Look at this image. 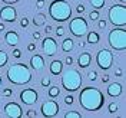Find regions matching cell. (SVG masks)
I'll list each match as a JSON object with an SVG mask.
<instances>
[{"label":"cell","instance_id":"32","mask_svg":"<svg viewBox=\"0 0 126 118\" xmlns=\"http://www.w3.org/2000/svg\"><path fill=\"white\" fill-rule=\"evenodd\" d=\"M42 85H43V87H49V85H50V78H49V76H43V78H42Z\"/></svg>","mask_w":126,"mask_h":118},{"label":"cell","instance_id":"34","mask_svg":"<svg viewBox=\"0 0 126 118\" xmlns=\"http://www.w3.org/2000/svg\"><path fill=\"white\" fill-rule=\"evenodd\" d=\"M12 53H13V58H17V59H19V58L22 56V50H20V49H13Z\"/></svg>","mask_w":126,"mask_h":118},{"label":"cell","instance_id":"46","mask_svg":"<svg viewBox=\"0 0 126 118\" xmlns=\"http://www.w3.org/2000/svg\"><path fill=\"white\" fill-rule=\"evenodd\" d=\"M79 46H80V47H85V42H79Z\"/></svg>","mask_w":126,"mask_h":118},{"label":"cell","instance_id":"48","mask_svg":"<svg viewBox=\"0 0 126 118\" xmlns=\"http://www.w3.org/2000/svg\"><path fill=\"white\" fill-rule=\"evenodd\" d=\"M0 88H1V76H0Z\"/></svg>","mask_w":126,"mask_h":118},{"label":"cell","instance_id":"47","mask_svg":"<svg viewBox=\"0 0 126 118\" xmlns=\"http://www.w3.org/2000/svg\"><path fill=\"white\" fill-rule=\"evenodd\" d=\"M120 1H122V3H123V4H125V3H126V0H120Z\"/></svg>","mask_w":126,"mask_h":118},{"label":"cell","instance_id":"8","mask_svg":"<svg viewBox=\"0 0 126 118\" xmlns=\"http://www.w3.org/2000/svg\"><path fill=\"white\" fill-rule=\"evenodd\" d=\"M96 62L97 66L103 69V71H108L112 68V63H113V55L109 49H100L96 55Z\"/></svg>","mask_w":126,"mask_h":118},{"label":"cell","instance_id":"19","mask_svg":"<svg viewBox=\"0 0 126 118\" xmlns=\"http://www.w3.org/2000/svg\"><path fill=\"white\" fill-rule=\"evenodd\" d=\"M73 46H75V43H73V39H72V38H66V39L62 42V50L63 52H72Z\"/></svg>","mask_w":126,"mask_h":118},{"label":"cell","instance_id":"16","mask_svg":"<svg viewBox=\"0 0 126 118\" xmlns=\"http://www.w3.org/2000/svg\"><path fill=\"white\" fill-rule=\"evenodd\" d=\"M4 40H6V43L9 46H16L19 43V35L15 30H9L4 35Z\"/></svg>","mask_w":126,"mask_h":118},{"label":"cell","instance_id":"9","mask_svg":"<svg viewBox=\"0 0 126 118\" xmlns=\"http://www.w3.org/2000/svg\"><path fill=\"white\" fill-rule=\"evenodd\" d=\"M40 111H42L43 117H55L59 112V104L56 101H53V99H49V101L42 104Z\"/></svg>","mask_w":126,"mask_h":118},{"label":"cell","instance_id":"12","mask_svg":"<svg viewBox=\"0 0 126 118\" xmlns=\"http://www.w3.org/2000/svg\"><path fill=\"white\" fill-rule=\"evenodd\" d=\"M0 19L3 22H7V23H13L16 19H17V12L15 7L12 6H4L0 10Z\"/></svg>","mask_w":126,"mask_h":118},{"label":"cell","instance_id":"24","mask_svg":"<svg viewBox=\"0 0 126 118\" xmlns=\"http://www.w3.org/2000/svg\"><path fill=\"white\" fill-rule=\"evenodd\" d=\"M90 4H92L96 10H99V9H102L103 6H105V0H90Z\"/></svg>","mask_w":126,"mask_h":118},{"label":"cell","instance_id":"27","mask_svg":"<svg viewBox=\"0 0 126 118\" xmlns=\"http://www.w3.org/2000/svg\"><path fill=\"white\" fill-rule=\"evenodd\" d=\"M99 17H100V15H99V12H97V10H93V12H90V13H89V19H90V20H97V19H99Z\"/></svg>","mask_w":126,"mask_h":118},{"label":"cell","instance_id":"42","mask_svg":"<svg viewBox=\"0 0 126 118\" xmlns=\"http://www.w3.org/2000/svg\"><path fill=\"white\" fill-rule=\"evenodd\" d=\"M40 38H42V35H40V32H34V33H33V39H40Z\"/></svg>","mask_w":126,"mask_h":118},{"label":"cell","instance_id":"3","mask_svg":"<svg viewBox=\"0 0 126 118\" xmlns=\"http://www.w3.org/2000/svg\"><path fill=\"white\" fill-rule=\"evenodd\" d=\"M49 15L56 22H66L72 16V7L66 0H53L49 6Z\"/></svg>","mask_w":126,"mask_h":118},{"label":"cell","instance_id":"25","mask_svg":"<svg viewBox=\"0 0 126 118\" xmlns=\"http://www.w3.org/2000/svg\"><path fill=\"white\" fill-rule=\"evenodd\" d=\"M64 118H82V115L79 112H76V111H67L64 114Z\"/></svg>","mask_w":126,"mask_h":118},{"label":"cell","instance_id":"35","mask_svg":"<svg viewBox=\"0 0 126 118\" xmlns=\"http://www.w3.org/2000/svg\"><path fill=\"white\" fill-rule=\"evenodd\" d=\"M20 26H22V27H27V26H29V19H27V17H23V19L20 20Z\"/></svg>","mask_w":126,"mask_h":118},{"label":"cell","instance_id":"43","mask_svg":"<svg viewBox=\"0 0 126 118\" xmlns=\"http://www.w3.org/2000/svg\"><path fill=\"white\" fill-rule=\"evenodd\" d=\"M53 30V27H52V26H50V24H47L46 27H45V32H46L47 35H49V33H50V32Z\"/></svg>","mask_w":126,"mask_h":118},{"label":"cell","instance_id":"28","mask_svg":"<svg viewBox=\"0 0 126 118\" xmlns=\"http://www.w3.org/2000/svg\"><path fill=\"white\" fill-rule=\"evenodd\" d=\"M87 78H89V81H96V78H97V72L90 71L89 73H87Z\"/></svg>","mask_w":126,"mask_h":118},{"label":"cell","instance_id":"31","mask_svg":"<svg viewBox=\"0 0 126 118\" xmlns=\"http://www.w3.org/2000/svg\"><path fill=\"white\" fill-rule=\"evenodd\" d=\"M73 102H75V98H73L72 95H67V96L64 98V104H66V105H72Z\"/></svg>","mask_w":126,"mask_h":118},{"label":"cell","instance_id":"36","mask_svg":"<svg viewBox=\"0 0 126 118\" xmlns=\"http://www.w3.org/2000/svg\"><path fill=\"white\" fill-rule=\"evenodd\" d=\"M85 10H86L85 4H78V6H76V12H78V13H83Z\"/></svg>","mask_w":126,"mask_h":118},{"label":"cell","instance_id":"26","mask_svg":"<svg viewBox=\"0 0 126 118\" xmlns=\"http://www.w3.org/2000/svg\"><path fill=\"white\" fill-rule=\"evenodd\" d=\"M108 110H109V112L110 114H115L116 111L119 110V105H118V102H110L109 105H108Z\"/></svg>","mask_w":126,"mask_h":118},{"label":"cell","instance_id":"41","mask_svg":"<svg viewBox=\"0 0 126 118\" xmlns=\"http://www.w3.org/2000/svg\"><path fill=\"white\" fill-rule=\"evenodd\" d=\"M115 75H116V76H122V75H123V71H122L120 68H118V69L115 71Z\"/></svg>","mask_w":126,"mask_h":118},{"label":"cell","instance_id":"23","mask_svg":"<svg viewBox=\"0 0 126 118\" xmlns=\"http://www.w3.org/2000/svg\"><path fill=\"white\" fill-rule=\"evenodd\" d=\"M59 94H60V88L59 87L49 88V96L50 98H56V96H59Z\"/></svg>","mask_w":126,"mask_h":118},{"label":"cell","instance_id":"21","mask_svg":"<svg viewBox=\"0 0 126 118\" xmlns=\"http://www.w3.org/2000/svg\"><path fill=\"white\" fill-rule=\"evenodd\" d=\"M45 22H46V16L43 15V13L36 15L34 19H33V23L36 24V26H42V24H45Z\"/></svg>","mask_w":126,"mask_h":118},{"label":"cell","instance_id":"18","mask_svg":"<svg viewBox=\"0 0 126 118\" xmlns=\"http://www.w3.org/2000/svg\"><path fill=\"white\" fill-rule=\"evenodd\" d=\"M49 69H50V73L52 75H60V72L63 71V62L56 59V61H53V62L50 63Z\"/></svg>","mask_w":126,"mask_h":118},{"label":"cell","instance_id":"29","mask_svg":"<svg viewBox=\"0 0 126 118\" xmlns=\"http://www.w3.org/2000/svg\"><path fill=\"white\" fill-rule=\"evenodd\" d=\"M97 27L99 29H105L106 27V20L105 19H97Z\"/></svg>","mask_w":126,"mask_h":118},{"label":"cell","instance_id":"5","mask_svg":"<svg viewBox=\"0 0 126 118\" xmlns=\"http://www.w3.org/2000/svg\"><path fill=\"white\" fill-rule=\"evenodd\" d=\"M109 45L115 50H125L126 49V29L122 26L120 29L115 27L109 32Z\"/></svg>","mask_w":126,"mask_h":118},{"label":"cell","instance_id":"37","mask_svg":"<svg viewBox=\"0 0 126 118\" xmlns=\"http://www.w3.org/2000/svg\"><path fill=\"white\" fill-rule=\"evenodd\" d=\"M36 7L37 9H43L45 7V0H37V1H36Z\"/></svg>","mask_w":126,"mask_h":118},{"label":"cell","instance_id":"17","mask_svg":"<svg viewBox=\"0 0 126 118\" xmlns=\"http://www.w3.org/2000/svg\"><path fill=\"white\" fill-rule=\"evenodd\" d=\"M92 62V55L89 53V52H83V53H80L78 58V65L80 68H87L89 65Z\"/></svg>","mask_w":126,"mask_h":118},{"label":"cell","instance_id":"20","mask_svg":"<svg viewBox=\"0 0 126 118\" xmlns=\"http://www.w3.org/2000/svg\"><path fill=\"white\" fill-rule=\"evenodd\" d=\"M99 40H100L99 33H96V32H89V33H87V42H89V43L96 45V43H99Z\"/></svg>","mask_w":126,"mask_h":118},{"label":"cell","instance_id":"22","mask_svg":"<svg viewBox=\"0 0 126 118\" xmlns=\"http://www.w3.org/2000/svg\"><path fill=\"white\" fill-rule=\"evenodd\" d=\"M7 61H9L7 53H6L4 50H0V68H3V66L7 63Z\"/></svg>","mask_w":126,"mask_h":118},{"label":"cell","instance_id":"44","mask_svg":"<svg viewBox=\"0 0 126 118\" xmlns=\"http://www.w3.org/2000/svg\"><path fill=\"white\" fill-rule=\"evenodd\" d=\"M109 78H110L109 75H105V76L102 78V82H103V84H106V82H109Z\"/></svg>","mask_w":126,"mask_h":118},{"label":"cell","instance_id":"7","mask_svg":"<svg viewBox=\"0 0 126 118\" xmlns=\"http://www.w3.org/2000/svg\"><path fill=\"white\" fill-rule=\"evenodd\" d=\"M87 22L86 19H83V17H75V19H72L70 22H69V30L73 36H76V38H80V36H83V35H86L87 33Z\"/></svg>","mask_w":126,"mask_h":118},{"label":"cell","instance_id":"38","mask_svg":"<svg viewBox=\"0 0 126 118\" xmlns=\"http://www.w3.org/2000/svg\"><path fill=\"white\" fill-rule=\"evenodd\" d=\"M27 50H29V52H34V50H36V45H34V43H29V45H27Z\"/></svg>","mask_w":126,"mask_h":118},{"label":"cell","instance_id":"14","mask_svg":"<svg viewBox=\"0 0 126 118\" xmlns=\"http://www.w3.org/2000/svg\"><path fill=\"white\" fill-rule=\"evenodd\" d=\"M30 66L34 69V71H42L43 66H45V59L42 55H33L30 58Z\"/></svg>","mask_w":126,"mask_h":118},{"label":"cell","instance_id":"13","mask_svg":"<svg viewBox=\"0 0 126 118\" xmlns=\"http://www.w3.org/2000/svg\"><path fill=\"white\" fill-rule=\"evenodd\" d=\"M42 49L47 56H53L57 52V43L53 38H45L42 42Z\"/></svg>","mask_w":126,"mask_h":118},{"label":"cell","instance_id":"11","mask_svg":"<svg viewBox=\"0 0 126 118\" xmlns=\"http://www.w3.org/2000/svg\"><path fill=\"white\" fill-rule=\"evenodd\" d=\"M20 99L26 105H33V104L37 101V92H36V89H33V88H26V89H23L20 92Z\"/></svg>","mask_w":126,"mask_h":118},{"label":"cell","instance_id":"4","mask_svg":"<svg viewBox=\"0 0 126 118\" xmlns=\"http://www.w3.org/2000/svg\"><path fill=\"white\" fill-rule=\"evenodd\" d=\"M82 85V75H80V72L76 71V69H67V71L63 73L62 76V87L66 89V91H69V92H75V91H78L79 88Z\"/></svg>","mask_w":126,"mask_h":118},{"label":"cell","instance_id":"1","mask_svg":"<svg viewBox=\"0 0 126 118\" xmlns=\"http://www.w3.org/2000/svg\"><path fill=\"white\" fill-rule=\"evenodd\" d=\"M80 105L86 111H99L105 104V96L103 94L93 87H86L83 88L79 94Z\"/></svg>","mask_w":126,"mask_h":118},{"label":"cell","instance_id":"10","mask_svg":"<svg viewBox=\"0 0 126 118\" xmlns=\"http://www.w3.org/2000/svg\"><path fill=\"white\" fill-rule=\"evenodd\" d=\"M4 112L9 118H20L23 117V110L19 104L16 102H7L4 105Z\"/></svg>","mask_w":126,"mask_h":118},{"label":"cell","instance_id":"6","mask_svg":"<svg viewBox=\"0 0 126 118\" xmlns=\"http://www.w3.org/2000/svg\"><path fill=\"white\" fill-rule=\"evenodd\" d=\"M109 20L115 26H125L126 24V6L125 4H115L109 9Z\"/></svg>","mask_w":126,"mask_h":118},{"label":"cell","instance_id":"2","mask_svg":"<svg viewBox=\"0 0 126 118\" xmlns=\"http://www.w3.org/2000/svg\"><path fill=\"white\" fill-rule=\"evenodd\" d=\"M7 79L15 85H26L30 82L32 72L24 63H15L7 69Z\"/></svg>","mask_w":126,"mask_h":118},{"label":"cell","instance_id":"39","mask_svg":"<svg viewBox=\"0 0 126 118\" xmlns=\"http://www.w3.org/2000/svg\"><path fill=\"white\" fill-rule=\"evenodd\" d=\"M64 62H66V65H73V58H72V56H67V58L64 59Z\"/></svg>","mask_w":126,"mask_h":118},{"label":"cell","instance_id":"45","mask_svg":"<svg viewBox=\"0 0 126 118\" xmlns=\"http://www.w3.org/2000/svg\"><path fill=\"white\" fill-rule=\"evenodd\" d=\"M6 30V26H4V23H0V32H4Z\"/></svg>","mask_w":126,"mask_h":118},{"label":"cell","instance_id":"30","mask_svg":"<svg viewBox=\"0 0 126 118\" xmlns=\"http://www.w3.org/2000/svg\"><path fill=\"white\" fill-rule=\"evenodd\" d=\"M56 35H57L59 38L63 36V35H64V27H63V26H57V27H56Z\"/></svg>","mask_w":126,"mask_h":118},{"label":"cell","instance_id":"15","mask_svg":"<svg viewBox=\"0 0 126 118\" xmlns=\"http://www.w3.org/2000/svg\"><path fill=\"white\" fill-rule=\"evenodd\" d=\"M122 84H118V82H113V84H110L109 88H108V95L112 96V98H118L119 95L122 94Z\"/></svg>","mask_w":126,"mask_h":118},{"label":"cell","instance_id":"33","mask_svg":"<svg viewBox=\"0 0 126 118\" xmlns=\"http://www.w3.org/2000/svg\"><path fill=\"white\" fill-rule=\"evenodd\" d=\"M12 94H13V91H12V89H10V88H4V89H3V96H12Z\"/></svg>","mask_w":126,"mask_h":118},{"label":"cell","instance_id":"40","mask_svg":"<svg viewBox=\"0 0 126 118\" xmlns=\"http://www.w3.org/2000/svg\"><path fill=\"white\" fill-rule=\"evenodd\" d=\"M26 117H37V114L34 111H27L26 112Z\"/></svg>","mask_w":126,"mask_h":118}]
</instances>
